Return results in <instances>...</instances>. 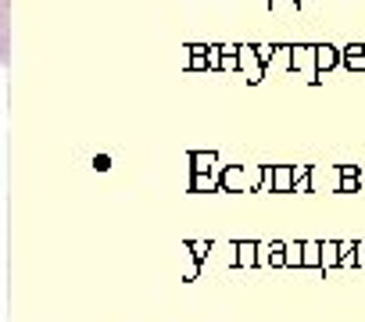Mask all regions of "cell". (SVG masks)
<instances>
[{
  "mask_svg": "<svg viewBox=\"0 0 365 322\" xmlns=\"http://www.w3.org/2000/svg\"><path fill=\"white\" fill-rule=\"evenodd\" d=\"M0 64H11V0H0Z\"/></svg>",
  "mask_w": 365,
  "mask_h": 322,
  "instance_id": "obj_1",
  "label": "cell"
},
{
  "mask_svg": "<svg viewBox=\"0 0 365 322\" xmlns=\"http://www.w3.org/2000/svg\"><path fill=\"white\" fill-rule=\"evenodd\" d=\"M340 64L348 72H365V43H348L340 51Z\"/></svg>",
  "mask_w": 365,
  "mask_h": 322,
  "instance_id": "obj_2",
  "label": "cell"
},
{
  "mask_svg": "<svg viewBox=\"0 0 365 322\" xmlns=\"http://www.w3.org/2000/svg\"><path fill=\"white\" fill-rule=\"evenodd\" d=\"M337 64H340V51L333 47V43L315 47V69H319V75H326L330 69H337Z\"/></svg>",
  "mask_w": 365,
  "mask_h": 322,
  "instance_id": "obj_3",
  "label": "cell"
},
{
  "mask_svg": "<svg viewBox=\"0 0 365 322\" xmlns=\"http://www.w3.org/2000/svg\"><path fill=\"white\" fill-rule=\"evenodd\" d=\"M340 193H358L362 190V168L358 165H340Z\"/></svg>",
  "mask_w": 365,
  "mask_h": 322,
  "instance_id": "obj_4",
  "label": "cell"
},
{
  "mask_svg": "<svg viewBox=\"0 0 365 322\" xmlns=\"http://www.w3.org/2000/svg\"><path fill=\"white\" fill-rule=\"evenodd\" d=\"M319 265L337 269L340 265V244H319Z\"/></svg>",
  "mask_w": 365,
  "mask_h": 322,
  "instance_id": "obj_5",
  "label": "cell"
},
{
  "mask_svg": "<svg viewBox=\"0 0 365 322\" xmlns=\"http://www.w3.org/2000/svg\"><path fill=\"white\" fill-rule=\"evenodd\" d=\"M290 61L297 64V69H315V47H294Z\"/></svg>",
  "mask_w": 365,
  "mask_h": 322,
  "instance_id": "obj_6",
  "label": "cell"
},
{
  "mask_svg": "<svg viewBox=\"0 0 365 322\" xmlns=\"http://www.w3.org/2000/svg\"><path fill=\"white\" fill-rule=\"evenodd\" d=\"M301 262H305V265H319V244H301Z\"/></svg>",
  "mask_w": 365,
  "mask_h": 322,
  "instance_id": "obj_7",
  "label": "cell"
},
{
  "mask_svg": "<svg viewBox=\"0 0 365 322\" xmlns=\"http://www.w3.org/2000/svg\"><path fill=\"white\" fill-rule=\"evenodd\" d=\"M290 179H294V176H290V172H287V168H279V172H272V183H276L279 190H287V186H290Z\"/></svg>",
  "mask_w": 365,
  "mask_h": 322,
  "instance_id": "obj_8",
  "label": "cell"
}]
</instances>
